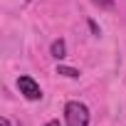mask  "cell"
<instances>
[{
  "mask_svg": "<svg viewBox=\"0 0 126 126\" xmlns=\"http://www.w3.org/2000/svg\"><path fill=\"white\" fill-rule=\"evenodd\" d=\"M64 121L67 126H89V109L82 101H67L64 106Z\"/></svg>",
  "mask_w": 126,
  "mask_h": 126,
  "instance_id": "1",
  "label": "cell"
},
{
  "mask_svg": "<svg viewBox=\"0 0 126 126\" xmlns=\"http://www.w3.org/2000/svg\"><path fill=\"white\" fill-rule=\"evenodd\" d=\"M17 89H20V94H22L25 99H30V101L42 99V89H40V84H37L32 77H27V74H22V77L17 79Z\"/></svg>",
  "mask_w": 126,
  "mask_h": 126,
  "instance_id": "2",
  "label": "cell"
},
{
  "mask_svg": "<svg viewBox=\"0 0 126 126\" xmlns=\"http://www.w3.org/2000/svg\"><path fill=\"white\" fill-rule=\"evenodd\" d=\"M94 5H99V8H104V10H114V0H92Z\"/></svg>",
  "mask_w": 126,
  "mask_h": 126,
  "instance_id": "5",
  "label": "cell"
},
{
  "mask_svg": "<svg viewBox=\"0 0 126 126\" xmlns=\"http://www.w3.org/2000/svg\"><path fill=\"white\" fill-rule=\"evenodd\" d=\"M45 126H59V121H57V119H52V121H47Z\"/></svg>",
  "mask_w": 126,
  "mask_h": 126,
  "instance_id": "6",
  "label": "cell"
},
{
  "mask_svg": "<svg viewBox=\"0 0 126 126\" xmlns=\"http://www.w3.org/2000/svg\"><path fill=\"white\" fill-rule=\"evenodd\" d=\"M0 124H3V126H10V121H8V119H3V121H0Z\"/></svg>",
  "mask_w": 126,
  "mask_h": 126,
  "instance_id": "7",
  "label": "cell"
},
{
  "mask_svg": "<svg viewBox=\"0 0 126 126\" xmlns=\"http://www.w3.org/2000/svg\"><path fill=\"white\" fill-rule=\"evenodd\" d=\"M49 52H52L54 59H64V57H67V45H64V40H54L52 47H49Z\"/></svg>",
  "mask_w": 126,
  "mask_h": 126,
  "instance_id": "3",
  "label": "cell"
},
{
  "mask_svg": "<svg viewBox=\"0 0 126 126\" xmlns=\"http://www.w3.org/2000/svg\"><path fill=\"white\" fill-rule=\"evenodd\" d=\"M57 74H64V77H69V79H77V77H79V72L72 69V67H57Z\"/></svg>",
  "mask_w": 126,
  "mask_h": 126,
  "instance_id": "4",
  "label": "cell"
}]
</instances>
